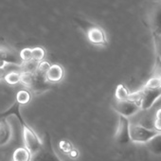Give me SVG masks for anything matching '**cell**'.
<instances>
[{
    "label": "cell",
    "instance_id": "cell-9",
    "mask_svg": "<svg viewBox=\"0 0 161 161\" xmlns=\"http://www.w3.org/2000/svg\"><path fill=\"white\" fill-rule=\"evenodd\" d=\"M148 21L154 33H161V2L152 7L148 14Z\"/></svg>",
    "mask_w": 161,
    "mask_h": 161
},
{
    "label": "cell",
    "instance_id": "cell-22",
    "mask_svg": "<svg viewBox=\"0 0 161 161\" xmlns=\"http://www.w3.org/2000/svg\"><path fill=\"white\" fill-rule=\"evenodd\" d=\"M50 63L47 62V61H42L38 64V66H37V69H36V72L42 74V75H45L46 76V73L47 72V70L49 69L50 67Z\"/></svg>",
    "mask_w": 161,
    "mask_h": 161
},
{
    "label": "cell",
    "instance_id": "cell-18",
    "mask_svg": "<svg viewBox=\"0 0 161 161\" xmlns=\"http://www.w3.org/2000/svg\"><path fill=\"white\" fill-rule=\"evenodd\" d=\"M46 56V50L41 47H37L34 48H31V60L37 63H40L44 61V58Z\"/></svg>",
    "mask_w": 161,
    "mask_h": 161
},
{
    "label": "cell",
    "instance_id": "cell-17",
    "mask_svg": "<svg viewBox=\"0 0 161 161\" xmlns=\"http://www.w3.org/2000/svg\"><path fill=\"white\" fill-rule=\"evenodd\" d=\"M31 95L28 90H20L17 92L16 97H15V102L19 103L20 105L27 104L31 102Z\"/></svg>",
    "mask_w": 161,
    "mask_h": 161
},
{
    "label": "cell",
    "instance_id": "cell-13",
    "mask_svg": "<svg viewBox=\"0 0 161 161\" xmlns=\"http://www.w3.org/2000/svg\"><path fill=\"white\" fill-rule=\"evenodd\" d=\"M146 146L153 154L161 155V133H158L156 136L152 137L146 143Z\"/></svg>",
    "mask_w": 161,
    "mask_h": 161
},
{
    "label": "cell",
    "instance_id": "cell-25",
    "mask_svg": "<svg viewBox=\"0 0 161 161\" xmlns=\"http://www.w3.org/2000/svg\"><path fill=\"white\" fill-rule=\"evenodd\" d=\"M158 78H159V80H160V83H161V73H160V75L158 76Z\"/></svg>",
    "mask_w": 161,
    "mask_h": 161
},
{
    "label": "cell",
    "instance_id": "cell-12",
    "mask_svg": "<svg viewBox=\"0 0 161 161\" xmlns=\"http://www.w3.org/2000/svg\"><path fill=\"white\" fill-rule=\"evenodd\" d=\"M21 63L22 61L20 60V58L16 56L14 52L5 47H0V64L5 65L7 64H20Z\"/></svg>",
    "mask_w": 161,
    "mask_h": 161
},
{
    "label": "cell",
    "instance_id": "cell-19",
    "mask_svg": "<svg viewBox=\"0 0 161 161\" xmlns=\"http://www.w3.org/2000/svg\"><path fill=\"white\" fill-rule=\"evenodd\" d=\"M159 87H161V83L158 76L150 78L143 86V88H147V89H155Z\"/></svg>",
    "mask_w": 161,
    "mask_h": 161
},
{
    "label": "cell",
    "instance_id": "cell-15",
    "mask_svg": "<svg viewBox=\"0 0 161 161\" xmlns=\"http://www.w3.org/2000/svg\"><path fill=\"white\" fill-rule=\"evenodd\" d=\"M131 98V92L128 90V88L120 84L117 86L115 91V100L116 101H130Z\"/></svg>",
    "mask_w": 161,
    "mask_h": 161
},
{
    "label": "cell",
    "instance_id": "cell-10",
    "mask_svg": "<svg viewBox=\"0 0 161 161\" xmlns=\"http://www.w3.org/2000/svg\"><path fill=\"white\" fill-rule=\"evenodd\" d=\"M64 76V70L63 66L58 64H54L50 65L45 77L47 83L54 84V83H59L60 80H62Z\"/></svg>",
    "mask_w": 161,
    "mask_h": 161
},
{
    "label": "cell",
    "instance_id": "cell-20",
    "mask_svg": "<svg viewBox=\"0 0 161 161\" xmlns=\"http://www.w3.org/2000/svg\"><path fill=\"white\" fill-rule=\"evenodd\" d=\"M153 129L161 133V107L157 108L153 120Z\"/></svg>",
    "mask_w": 161,
    "mask_h": 161
},
{
    "label": "cell",
    "instance_id": "cell-8",
    "mask_svg": "<svg viewBox=\"0 0 161 161\" xmlns=\"http://www.w3.org/2000/svg\"><path fill=\"white\" fill-rule=\"evenodd\" d=\"M89 42L95 46H106L107 38L103 30L100 27L90 26L86 30Z\"/></svg>",
    "mask_w": 161,
    "mask_h": 161
},
{
    "label": "cell",
    "instance_id": "cell-11",
    "mask_svg": "<svg viewBox=\"0 0 161 161\" xmlns=\"http://www.w3.org/2000/svg\"><path fill=\"white\" fill-rule=\"evenodd\" d=\"M13 136V130L7 119H0V147L7 145Z\"/></svg>",
    "mask_w": 161,
    "mask_h": 161
},
{
    "label": "cell",
    "instance_id": "cell-4",
    "mask_svg": "<svg viewBox=\"0 0 161 161\" xmlns=\"http://www.w3.org/2000/svg\"><path fill=\"white\" fill-rule=\"evenodd\" d=\"M113 109L122 117L129 119L140 111V104L134 101H114L112 104Z\"/></svg>",
    "mask_w": 161,
    "mask_h": 161
},
{
    "label": "cell",
    "instance_id": "cell-6",
    "mask_svg": "<svg viewBox=\"0 0 161 161\" xmlns=\"http://www.w3.org/2000/svg\"><path fill=\"white\" fill-rule=\"evenodd\" d=\"M31 161H62L58 155L55 153L52 146L50 139L47 137V144H43V147L34 154L31 155Z\"/></svg>",
    "mask_w": 161,
    "mask_h": 161
},
{
    "label": "cell",
    "instance_id": "cell-16",
    "mask_svg": "<svg viewBox=\"0 0 161 161\" xmlns=\"http://www.w3.org/2000/svg\"><path fill=\"white\" fill-rule=\"evenodd\" d=\"M20 75L19 71H10L5 75L4 80L8 85L15 86L20 83Z\"/></svg>",
    "mask_w": 161,
    "mask_h": 161
},
{
    "label": "cell",
    "instance_id": "cell-14",
    "mask_svg": "<svg viewBox=\"0 0 161 161\" xmlns=\"http://www.w3.org/2000/svg\"><path fill=\"white\" fill-rule=\"evenodd\" d=\"M31 154L25 147H19L14 150L13 154V161H31Z\"/></svg>",
    "mask_w": 161,
    "mask_h": 161
},
{
    "label": "cell",
    "instance_id": "cell-5",
    "mask_svg": "<svg viewBox=\"0 0 161 161\" xmlns=\"http://www.w3.org/2000/svg\"><path fill=\"white\" fill-rule=\"evenodd\" d=\"M140 91V109L143 111L150 110L153 104L161 98V87L155 89L143 88Z\"/></svg>",
    "mask_w": 161,
    "mask_h": 161
},
{
    "label": "cell",
    "instance_id": "cell-23",
    "mask_svg": "<svg viewBox=\"0 0 161 161\" xmlns=\"http://www.w3.org/2000/svg\"><path fill=\"white\" fill-rule=\"evenodd\" d=\"M19 58L22 62H28L31 60V48L26 47L22 49L19 53Z\"/></svg>",
    "mask_w": 161,
    "mask_h": 161
},
{
    "label": "cell",
    "instance_id": "cell-1",
    "mask_svg": "<svg viewBox=\"0 0 161 161\" xmlns=\"http://www.w3.org/2000/svg\"><path fill=\"white\" fill-rule=\"evenodd\" d=\"M20 106L21 105L19 103L14 102V103L10 107V109L6 110L5 112L0 113V119H7L9 116L14 115L19 120L21 127H22V136H23L24 147L32 155L43 147L44 141L37 135V133L25 121L20 112Z\"/></svg>",
    "mask_w": 161,
    "mask_h": 161
},
{
    "label": "cell",
    "instance_id": "cell-3",
    "mask_svg": "<svg viewBox=\"0 0 161 161\" xmlns=\"http://www.w3.org/2000/svg\"><path fill=\"white\" fill-rule=\"evenodd\" d=\"M158 133L153 128H148L142 124H131L130 125V141L138 144H146L152 137Z\"/></svg>",
    "mask_w": 161,
    "mask_h": 161
},
{
    "label": "cell",
    "instance_id": "cell-24",
    "mask_svg": "<svg viewBox=\"0 0 161 161\" xmlns=\"http://www.w3.org/2000/svg\"><path fill=\"white\" fill-rule=\"evenodd\" d=\"M69 154H70V156L71 157H76L77 155H78V152H76V151H74V150H71L70 151V153H69Z\"/></svg>",
    "mask_w": 161,
    "mask_h": 161
},
{
    "label": "cell",
    "instance_id": "cell-2",
    "mask_svg": "<svg viewBox=\"0 0 161 161\" xmlns=\"http://www.w3.org/2000/svg\"><path fill=\"white\" fill-rule=\"evenodd\" d=\"M20 84L35 94L42 93L49 88V83L47 82L45 75H42L36 71L34 73L20 72Z\"/></svg>",
    "mask_w": 161,
    "mask_h": 161
},
{
    "label": "cell",
    "instance_id": "cell-26",
    "mask_svg": "<svg viewBox=\"0 0 161 161\" xmlns=\"http://www.w3.org/2000/svg\"><path fill=\"white\" fill-rule=\"evenodd\" d=\"M6 65V64H5ZM4 64H0V67H3V66H5Z\"/></svg>",
    "mask_w": 161,
    "mask_h": 161
},
{
    "label": "cell",
    "instance_id": "cell-21",
    "mask_svg": "<svg viewBox=\"0 0 161 161\" xmlns=\"http://www.w3.org/2000/svg\"><path fill=\"white\" fill-rule=\"evenodd\" d=\"M153 43H154V48L157 58L161 62V33H154Z\"/></svg>",
    "mask_w": 161,
    "mask_h": 161
},
{
    "label": "cell",
    "instance_id": "cell-7",
    "mask_svg": "<svg viewBox=\"0 0 161 161\" xmlns=\"http://www.w3.org/2000/svg\"><path fill=\"white\" fill-rule=\"evenodd\" d=\"M130 121L129 119L119 116V123L115 133V139L119 144H127L130 142Z\"/></svg>",
    "mask_w": 161,
    "mask_h": 161
}]
</instances>
